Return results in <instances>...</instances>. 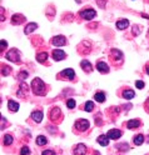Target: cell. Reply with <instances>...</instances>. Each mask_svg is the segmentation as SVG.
Here are the masks:
<instances>
[{
    "label": "cell",
    "mask_w": 149,
    "mask_h": 155,
    "mask_svg": "<svg viewBox=\"0 0 149 155\" xmlns=\"http://www.w3.org/2000/svg\"><path fill=\"white\" fill-rule=\"evenodd\" d=\"M32 90L37 95H44L45 94V84L40 78H35L32 81Z\"/></svg>",
    "instance_id": "cell-1"
},
{
    "label": "cell",
    "mask_w": 149,
    "mask_h": 155,
    "mask_svg": "<svg viewBox=\"0 0 149 155\" xmlns=\"http://www.w3.org/2000/svg\"><path fill=\"white\" fill-rule=\"evenodd\" d=\"M20 58H21L20 51L18 49H15V48H13V49L7 53V59H8V60H10V61H13V63H19Z\"/></svg>",
    "instance_id": "cell-2"
},
{
    "label": "cell",
    "mask_w": 149,
    "mask_h": 155,
    "mask_svg": "<svg viewBox=\"0 0 149 155\" xmlns=\"http://www.w3.org/2000/svg\"><path fill=\"white\" fill-rule=\"evenodd\" d=\"M74 128L78 130V132H87L89 128V121L87 119H80V120H76L74 124Z\"/></svg>",
    "instance_id": "cell-3"
},
{
    "label": "cell",
    "mask_w": 149,
    "mask_h": 155,
    "mask_svg": "<svg viewBox=\"0 0 149 155\" xmlns=\"http://www.w3.org/2000/svg\"><path fill=\"white\" fill-rule=\"evenodd\" d=\"M95 15H97V13L93 9H85V10L80 11V16L85 20H92L93 18H95Z\"/></svg>",
    "instance_id": "cell-4"
},
{
    "label": "cell",
    "mask_w": 149,
    "mask_h": 155,
    "mask_svg": "<svg viewBox=\"0 0 149 155\" xmlns=\"http://www.w3.org/2000/svg\"><path fill=\"white\" fill-rule=\"evenodd\" d=\"M51 44L54 46H63L67 44V39H65V37H63V35H57V37L51 39Z\"/></svg>",
    "instance_id": "cell-5"
},
{
    "label": "cell",
    "mask_w": 149,
    "mask_h": 155,
    "mask_svg": "<svg viewBox=\"0 0 149 155\" xmlns=\"http://www.w3.org/2000/svg\"><path fill=\"white\" fill-rule=\"evenodd\" d=\"M106 136H108L110 140H118L122 136V132L120 130H118V129H112L106 133Z\"/></svg>",
    "instance_id": "cell-6"
},
{
    "label": "cell",
    "mask_w": 149,
    "mask_h": 155,
    "mask_svg": "<svg viewBox=\"0 0 149 155\" xmlns=\"http://www.w3.org/2000/svg\"><path fill=\"white\" fill-rule=\"evenodd\" d=\"M73 153H74V155H85L87 154V146L84 144H78L74 148Z\"/></svg>",
    "instance_id": "cell-7"
},
{
    "label": "cell",
    "mask_w": 149,
    "mask_h": 155,
    "mask_svg": "<svg viewBox=\"0 0 149 155\" xmlns=\"http://www.w3.org/2000/svg\"><path fill=\"white\" fill-rule=\"evenodd\" d=\"M53 59L57 61H60L63 60V59L65 58V53L63 50H59V49H55V50H53Z\"/></svg>",
    "instance_id": "cell-8"
},
{
    "label": "cell",
    "mask_w": 149,
    "mask_h": 155,
    "mask_svg": "<svg viewBox=\"0 0 149 155\" xmlns=\"http://www.w3.org/2000/svg\"><path fill=\"white\" fill-rule=\"evenodd\" d=\"M24 21H25V16L20 15V14H15L11 18V24H14V25H19V24H21Z\"/></svg>",
    "instance_id": "cell-9"
},
{
    "label": "cell",
    "mask_w": 149,
    "mask_h": 155,
    "mask_svg": "<svg viewBox=\"0 0 149 155\" xmlns=\"http://www.w3.org/2000/svg\"><path fill=\"white\" fill-rule=\"evenodd\" d=\"M97 69H98V71H100L102 74L109 73V67H108V65H106V63H104V61H99V63L97 64Z\"/></svg>",
    "instance_id": "cell-10"
},
{
    "label": "cell",
    "mask_w": 149,
    "mask_h": 155,
    "mask_svg": "<svg viewBox=\"0 0 149 155\" xmlns=\"http://www.w3.org/2000/svg\"><path fill=\"white\" fill-rule=\"evenodd\" d=\"M110 54H112V59H114L115 61H120L122 59H123V53L120 50H118V49H113L110 51Z\"/></svg>",
    "instance_id": "cell-11"
},
{
    "label": "cell",
    "mask_w": 149,
    "mask_h": 155,
    "mask_svg": "<svg viewBox=\"0 0 149 155\" xmlns=\"http://www.w3.org/2000/svg\"><path fill=\"white\" fill-rule=\"evenodd\" d=\"M129 26V20L128 19H123V20H118L117 21V28L119 30H124Z\"/></svg>",
    "instance_id": "cell-12"
},
{
    "label": "cell",
    "mask_w": 149,
    "mask_h": 155,
    "mask_svg": "<svg viewBox=\"0 0 149 155\" xmlns=\"http://www.w3.org/2000/svg\"><path fill=\"white\" fill-rule=\"evenodd\" d=\"M32 118H33V120L35 123H40L41 120H43V118H44L43 111H33L32 113Z\"/></svg>",
    "instance_id": "cell-13"
},
{
    "label": "cell",
    "mask_w": 149,
    "mask_h": 155,
    "mask_svg": "<svg viewBox=\"0 0 149 155\" xmlns=\"http://www.w3.org/2000/svg\"><path fill=\"white\" fill-rule=\"evenodd\" d=\"M62 75H64L67 79L71 80V79H74V76H75V73H74V70L73 69H65L62 71Z\"/></svg>",
    "instance_id": "cell-14"
},
{
    "label": "cell",
    "mask_w": 149,
    "mask_h": 155,
    "mask_svg": "<svg viewBox=\"0 0 149 155\" xmlns=\"http://www.w3.org/2000/svg\"><path fill=\"white\" fill-rule=\"evenodd\" d=\"M80 67L84 69V71H87V73H90L92 71V69H93V67H92V64L89 63L87 59H84V60H81V63H80Z\"/></svg>",
    "instance_id": "cell-15"
},
{
    "label": "cell",
    "mask_w": 149,
    "mask_h": 155,
    "mask_svg": "<svg viewBox=\"0 0 149 155\" xmlns=\"http://www.w3.org/2000/svg\"><path fill=\"white\" fill-rule=\"evenodd\" d=\"M109 140H110V139H109L106 135H100V136H98V139H97V141H98L102 146H106V145H108V144H109Z\"/></svg>",
    "instance_id": "cell-16"
},
{
    "label": "cell",
    "mask_w": 149,
    "mask_h": 155,
    "mask_svg": "<svg viewBox=\"0 0 149 155\" xmlns=\"http://www.w3.org/2000/svg\"><path fill=\"white\" fill-rule=\"evenodd\" d=\"M139 125H140V121H139V120H137V119H133V120H129V121L127 123L128 129H137V128H139Z\"/></svg>",
    "instance_id": "cell-17"
},
{
    "label": "cell",
    "mask_w": 149,
    "mask_h": 155,
    "mask_svg": "<svg viewBox=\"0 0 149 155\" xmlns=\"http://www.w3.org/2000/svg\"><path fill=\"white\" fill-rule=\"evenodd\" d=\"M8 108H9V110L10 111H18L19 110V104L16 103V101H14V100H9V103H8Z\"/></svg>",
    "instance_id": "cell-18"
},
{
    "label": "cell",
    "mask_w": 149,
    "mask_h": 155,
    "mask_svg": "<svg viewBox=\"0 0 149 155\" xmlns=\"http://www.w3.org/2000/svg\"><path fill=\"white\" fill-rule=\"evenodd\" d=\"M37 28H38V24H35V23H30V24H28L25 29H24V33H25V34H30V33H32V31H34Z\"/></svg>",
    "instance_id": "cell-19"
},
{
    "label": "cell",
    "mask_w": 149,
    "mask_h": 155,
    "mask_svg": "<svg viewBox=\"0 0 149 155\" xmlns=\"http://www.w3.org/2000/svg\"><path fill=\"white\" fill-rule=\"evenodd\" d=\"M94 99H95V101H98V103H104V101H105V94L102 93V91L95 93Z\"/></svg>",
    "instance_id": "cell-20"
},
{
    "label": "cell",
    "mask_w": 149,
    "mask_h": 155,
    "mask_svg": "<svg viewBox=\"0 0 149 155\" xmlns=\"http://www.w3.org/2000/svg\"><path fill=\"white\" fill-rule=\"evenodd\" d=\"M37 60L41 64H44L46 60H48V53L43 51V53H39V54L37 55Z\"/></svg>",
    "instance_id": "cell-21"
},
{
    "label": "cell",
    "mask_w": 149,
    "mask_h": 155,
    "mask_svg": "<svg viewBox=\"0 0 149 155\" xmlns=\"http://www.w3.org/2000/svg\"><path fill=\"white\" fill-rule=\"evenodd\" d=\"M134 97H135V93H134L133 90H129V89H127V90L123 91V98H126V99H128V100L133 99Z\"/></svg>",
    "instance_id": "cell-22"
},
{
    "label": "cell",
    "mask_w": 149,
    "mask_h": 155,
    "mask_svg": "<svg viewBox=\"0 0 149 155\" xmlns=\"http://www.w3.org/2000/svg\"><path fill=\"white\" fill-rule=\"evenodd\" d=\"M133 141H134V144H135V145H142L143 143H144V136H143V134L135 135V136H134V139H133Z\"/></svg>",
    "instance_id": "cell-23"
},
{
    "label": "cell",
    "mask_w": 149,
    "mask_h": 155,
    "mask_svg": "<svg viewBox=\"0 0 149 155\" xmlns=\"http://www.w3.org/2000/svg\"><path fill=\"white\" fill-rule=\"evenodd\" d=\"M46 143H48V140H46V138H45V136H43V135H39L38 138H37V144H38L39 146L46 145Z\"/></svg>",
    "instance_id": "cell-24"
},
{
    "label": "cell",
    "mask_w": 149,
    "mask_h": 155,
    "mask_svg": "<svg viewBox=\"0 0 149 155\" xmlns=\"http://www.w3.org/2000/svg\"><path fill=\"white\" fill-rule=\"evenodd\" d=\"M26 90H28V86L25 83H23V84L20 85V89H19V91H18V97H21V94H23V97L26 94Z\"/></svg>",
    "instance_id": "cell-25"
},
{
    "label": "cell",
    "mask_w": 149,
    "mask_h": 155,
    "mask_svg": "<svg viewBox=\"0 0 149 155\" xmlns=\"http://www.w3.org/2000/svg\"><path fill=\"white\" fill-rule=\"evenodd\" d=\"M94 108H95V106H94V103H93V101H87L85 105H84V110H85V111H88V113L93 111V109H94Z\"/></svg>",
    "instance_id": "cell-26"
},
{
    "label": "cell",
    "mask_w": 149,
    "mask_h": 155,
    "mask_svg": "<svg viewBox=\"0 0 149 155\" xmlns=\"http://www.w3.org/2000/svg\"><path fill=\"white\" fill-rule=\"evenodd\" d=\"M13 140H14V138L11 135H9V134H7L4 136V145H10V144H13Z\"/></svg>",
    "instance_id": "cell-27"
},
{
    "label": "cell",
    "mask_w": 149,
    "mask_h": 155,
    "mask_svg": "<svg viewBox=\"0 0 149 155\" xmlns=\"http://www.w3.org/2000/svg\"><path fill=\"white\" fill-rule=\"evenodd\" d=\"M10 71H11V69L8 67V65H3V67H1V75L7 76V75L10 74Z\"/></svg>",
    "instance_id": "cell-28"
},
{
    "label": "cell",
    "mask_w": 149,
    "mask_h": 155,
    "mask_svg": "<svg viewBox=\"0 0 149 155\" xmlns=\"http://www.w3.org/2000/svg\"><path fill=\"white\" fill-rule=\"evenodd\" d=\"M60 116V109H59V108H54V109H53L51 111H50V118L53 119V118H54L55 119V116Z\"/></svg>",
    "instance_id": "cell-29"
},
{
    "label": "cell",
    "mask_w": 149,
    "mask_h": 155,
    "mask_svg": "<svg viewBox=\"0 0 149 155\" xmlns=\"http://www.w3.org/2000/svg\"><path fill=\"white\" fill-rule=\"evenodd\" d=\"M29 154H30V149L28 146H23L20 149V155H29Z\"/></svg>",
    "instance_id": "cell-30"
},
{
    "label": "cell",
    "mask_w": 149,
    "mask_h": 155,
    "mask_svg": "<svg viewBox=\"0 0 149 155\" xmlns=\"http://www.w3.org/2000/svg\"><path fill=\"white\" fill-rule=\"evenodd\" d=\"M18 78H19L20 80H25L26 78H28V71H25V70H24V71H20L19 75H18Z\"/></svg>",
    "instance_id": "cell-31"
},
{
    "label": "cell",
    "mask_w": 149,
    "mask_h": 155,
    "mask_svg": "<svg viewBox=\"0 0 149 155\" xmlns=\"http://www.w3.org/2000/svg\"><path fill=\"white\" fill-rule=\"evenodd\" d=\"M67 106L69 109H73L74 106H75V100H73V99H69L68 101H67Z\"/></svg>",
    "instance_id": "cell-32"
},
{
    "label": "cell",
    "mask_w": 149,
    "mask_h": 155,
    "mask_svg": "<svg viewBox=\"0 0 149 155\" xmlns=\"http://www.w3.org/2000/svg\"><path fill=\"white\" fill-rule=\"evenodd\" d=\"M144 81H142V80H138V81H135V86L138 88V89H143L144 88Z\"/></svg>",
    "instance_id": "cell-33"
},
{
    "label": "cell",
    "mask_w": 149,
    "mask_h": 155,
    "mask_svg": "<svg viewBox=\"0 0 149 155\" xmlns=\"http://www.w3.org/2000/svg\"><path fill=\"white\" fill-rule=\"evenodd\" d=\"M119 150H124V151H127L128 150V144H120V145H118L117 146Z\"/></svg>",
    "instance_id": "cell-34"
},
{
    "label": "cell",
    "mask_w": 149,
    "mask_h": 155,
    "mask_svg": "<svg viewBox=\"0 0 149 155\" xmlns=\"http://www.w3.org/2000/svg\"><path fill=\"white\" fill-rule=\"evenodd\" d=\"M41 155H55V153L53 150H44Z\"/></svg>",
    "instance_id": "cell-35"
},
{
    "label": "cell",
    "mask_w": 149,
    "mask_h": 155,
    "mask_svg": "<svg viewBox=\"0 0 149 155\" xmlns=\"http://www.w3.org/2000/svg\"><path fill=\"white\" fill-rule=\"evenodd\" d=\"M0 45H1V50H3V49H5V48L8 46V43L5 40H1V41H0Z\"/></svg>",
    "instance_id": "cell-36"
},
{
    "label": "cell",
    "mask_w": 149,
    "mask_h": 155,
    "mask_svg": "<svg viewBox=\"0 0 149 155\" xmlns=\"http://www.w3.org/2000/svg\"><path fill=\"white\" fill-rule=\"evenodd\" d=\"M145 70H147V74L149 75V65H147V68H145Z\"/></svg>",
    "instance_id": "cell-37"
}]
</instances>
